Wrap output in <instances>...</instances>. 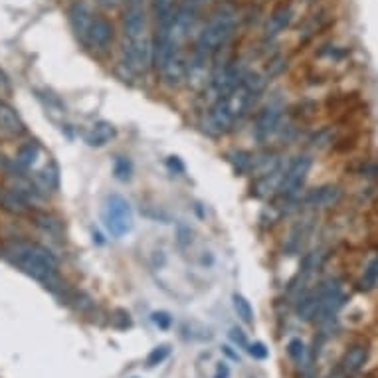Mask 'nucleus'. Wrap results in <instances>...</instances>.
<instances>
[{
  "mask_svg": "<svg viewBox=\"0 0 378 378\" xmlns=\"http://www.w3.org/2000/svg\"><path fill=\"white\" fill-rule=\"evenodd\" d=\"M169 164L173 166V169H178V171H184V166H182V162L178 161V157H169Z\"/></svg>",
  "mask_w": 378,
  "mask_h": 378,
  "instance_id": "obj_35",
  "label": "nucleus"
},
{
  "mask_svg": "<svg viewBox=\"0 0 378 378\" xmlns=\"http://www.w3.org/2000/svg\"><path fill=\"white\" fill-rule=\"evenodd\" d=\"M287 354H289L291 361L301 363V361L305 359V345H303V341L298 337L291 338V341L287 343Z\"/></svg>",
  "mask_w": 378,
  "mask_h": 378,
  "instance_id": "obj_24",
  "label": "nucleus"
},
{
  "mask_svg": "<svg viewBox=\"0 0 378 378\" xmlns=\"http://www.w3.org/2000/svg\"><path fill=\"white\" fill-rule=\"evenodd\" d=\"M321 289L317 287V289H313L309 293H305V295H301L299 298L298 303V317L299 319H303V321H313V319H317V313H319V307H321Z\"/></svg>",
  "mask_w": 378,
  "mask_h": 378,
  "instance_id": "obj_17",
  "label": "nucleus"
},
{
  "mask_svg": "<svg viewBox=\"0 0 378 378\" xmlns=\"http://www.w3.org/2000/svg\"><path fill=\"white\" fill-rule=\"evenodd\" d=\"M147 32V14L141 4H127L125 14H123V36L129 38H139L145 36Z\"/></svg>",
  "mask_w": 378,
  "mask_h": 378,
  "instance_id": "obj_9",
  "label": "nucleus"
},
{
  "mask_svg": "<svg viewBox=\"0 0 378 378\" xmlns=\"http://www.w3.org/2000/svg\"><path fill=\"white\" fill-rule=\"evenodd\" d=\"M113 325H115V329H119V331L131 329V325H133V319H131L129 311L115 309V313H113Z\"/></svg>",
  "mask_w": 378,
  "mask_h": 378,
  "instance_id": "obj_27",
  "label": "nucleus"
},
{
  "mask_svg": "<svg viewBox=\"0 0 378 378\" xmlns=\"http://www.w3.org/2000/svg\"><path fill=\"white\" fill-rule=\"evenodd\" d=\"M171 352H173V349H171L169 343L157 345V347L147 354V366H149V368H155V366L162 365V363L171 356Z\"/></svg>",
  "mask_w": 378,
  "mask_h": 378,
  "instance_id": "obj_21",
  "label": "nucleus"
},
{
  "mask_svg": "<svg viewBox=\"0 0 378 378\" xmlns=\"http://www.w3.org/2000/svg\"><path fill=\"white\" fill-rule=\"evenodd\" d=\"M0 256L6 257L12 264L16 270L26 273L28 277L40 282L46 289H50L52 293L60 295L64 293V282L58 273L60 261L52 254V250H48L46 246L38 242H30V240H16V242L6 243L0 248Z\"/></svg>",
  "mask_w": 378,
  "mask_h": 378,
  "instance_id": "obj_1",
  "label": "nucleus"
},
{
  "mask_svg": "<svg viewBox=\"0 0 378 378\" xmlns=\"http://www.w3.org/2000/svg\"><path fill=\"white\" fill-rule=\"evenodd\" d=\"M103 8H115L119 4V0H97Z\"/></svg>",
  "mask_w": 378,
  "mask_h": 378,
  "instance_id": "obj_34",
  "label": "nucleus"
},
{
  "mask_svg": "<svg viewBox=\"0 0 378 378\" xmlns=\"http://www.w3.org/2000/svg\"><path fill=\"white\" fill-rule=\"evenodd\" d=\"M127 4H141V0H125Z\"/></svg>",
  "mask_w": 378,
  "mask_h": 378,
  "instance_id": "obj_36",
  "label": "nucleus"
},
{
  "mask_svg": "<svg viewBox=\"0 0 378 378\" xmlns=\"http://www.w3.org/2000/svg\"><path fill=\"white\" fill-rule=\"evenodd\" d=\"M131 378H139V377H131Z\"/></svg>",
  "mask_w": 378,
  "mask_h": 378,
  "instance_id": "obj_37",
  "label": "nucleus"
},
{
  "mask_svg": "<svg viewBox=\"0 0 378 378\" xmlns=\"http://www.w3.org/2000/svg\"><path fill=\"white\" fill-rule=\"evenodd\" d=\"M311 166H313V159L309 155L295 157L282 175V180L277 184V190H280L277 194L285 200H291L293 196H298L301 189H303V184H305V180H307V176H309Z\"/></svg>",
  "mask_w": 378,
  "mask_h": 378,
  "instance_id": "obj_4",
  "label": "nucleus"
},
{
  "mask_svg": "<svg viewBox=\"0 0 378 378\" xmlns=\"http://www.w3.org/2000/svg\"><path fill=\"white\" fill-rule=\"evenodd\" d=\"M343 196V190L337 184H323V187H317V189L309 190L305 196H303V204L307 208H331L341 200Z\"/></svg>",
  "mask_w": 378,
  "mask_h": 378,
  "instance_id": "obj_11",
  "label": "nucleus"
},
{
  "mask_svg": "<svg viewBox=\"0 0 378 378\" xmlns=\"http://www.w3.org/2000/svg\"><path fill=\"white\" fill-rule=\"evenodd\" d=\"M68 301L74 303V307L81 313H85V311H89L94 307V299L89 298V295H85L83 291L80 293H74V295H68Z\"/></svg>",
  "mask_w": 378,
  "mask_h": 378,
  "instance_id": "obj_25",
  "label": "nucleus"
},
{
  "mask_svg": "<svg viewBox=\"0 0 378 378\" xmlns=\"http://www.w3.org/2000/svg\"><path fill=\"white\" fill-rule=\"evenodd\" d=\"M377 284H378V256L368 261L365 273H363V277L359 280V284L356 285H359L361 291H368V289H372Z\"/></svg>",
  "mask_w": 378,
  "mask_h": 378,
  "instance_id": "obj_20",
  "label": "nucleus"
},
{
  "mask_svg": "<svg viewBox=\"0 0 378 378\" xmlns=\"http://www.w3.org/2000/svg\"><path fill=\"white\" fill-rule=\"evenodd\" d=\"M238 26V14L234 8H220L198 32L196 44H194V52L200 55L210 58L212 54L220 52L236 34Z\"/></svg>",
  "mask_w": 378,
  "mask_h": 378,
  "instance_id": "obj_2",
  "label": "nucleus"
},
{
  "mask_svg": "<svg viewBox=\"0 0 378 378\" xmlns=\"http://www.w3.org/2000/svg\"><path fill=\"white\" fill-rule=\"evenodd\" d=\"M285 66H287V64H285V58H273L270 64L271 69H268V76H266V78H273V76H277Z\"/></svg>",
  "mask_w": 378,
  "mask_h": 378,
  "instance_id": "obj_30",
  "label": "nucleus"
},
{
  "mask_svg": "<svg viewBox=\"0 0 378 378\" xmlns=\"http://www.w3.org/2000/svg\"><path fill=\"white\" fill-rule=\"evenodd\" d=\"M0 131L10 137H18L26 133V125L16 113V109L10 108L8 103L0 101Z\"/></svg>",
  "mask_w": 378,
  "mask_h": 378,
  "instance_id": "obj_14",
  "label": "nucleus"
},
{
  "mask_svg": "<svg viewBox=\"0 0 378 378\" xmlns=\"http://www.w3.org/2000/svg\"><path fill=\"white\" fill-rule=\"evenodd\" d=\"M248 352H250V356H254L256 361H266V359L270 356V349H268L266 343H261V341L250 343V345H248Z\"/></svg>",
  "mask_w": 378,
  "mask_h": 378,
  "instance_id": "obj_28",
  "label": "nucleus"
},
{
  "mask_svg": "<svg viewBox=\"0 0 378 378\" xmlns=\"http://www.w3.org/2000/svg\"><path fill=\"white\" fill-rule=\"evenodd\" d=\"M284 111L285 105L280 97H273L264 108L259 109V113H257L256 117V125H254V131H252V135H254L257 143H266L277 131L280 121L284 117Z\"/></svg>",
  "mask_w": 378,
  "mask_h": 378,
  "instance_id": "obj_5",
  "label": "nucleus"
},
{
  "mask_svg": "<svg viewBox=\"0 0 378 378\" xmlns=\"http://www.w3.org/2000/svg\"><path fill=\"white\" fill-rule=\"evenodd\" d=\"M368 354H370V349H368L366 343H354V345H351L345 351V354H343L341 363H338L341 372L347 375V377L361 372L365 368L366 361H368Z\"/></svg>",
  "mask_w": 378,
  "mask_h": 378,
  "instance_id": "obj_10",
  "label": "nucleus"
},
{
  "mask_svg": "<svg viewBox=\"0 0 378 378\" xmlns=\"http://www.w3.org/2000/svg\"><path fill=\"white\" fill-rule=\"evenodd\" d=\"M101 222L109 236L123 238L133 230V208L121 194H109L101 204Z\"/></svg>",
  "mask_w": 378,
  "mask_h": 378,
  "instance_id": "obj_3",
  "label": "nucleus"
},
{
  "mask_svg": "<svg viewBox=\"0 0 378 378\" xmlns=\"http://www.w3.org/2000/svg\"><path fill=\"white\" fill-rule=\"evenodd\" d=\"M151 321L157 325L161 331H169L173 327V315L169 311H155L151 315Z\"/></svg>",
  "mask_w": 378,
  "mask_h": 378,
  "instance_id": "obj_26",
  "label": "nucleus"
},
{
  "mask_svg": "<svg viewBox=\"0 0 378 378\" xmlns=\"http://www.w3.org/2000/svg\"><path fill=\"white\" fill-rule=\"evenodd\" d=\"M95 14L92 12V8L83 2V0H76L68 10V20L69 26L74 30L76 38L85 46V40H87V34H89V28H92V22H94Z\"/></svg>",
  "mask_w": 378,
  "mask_h": 378,
  "instance_id": "obj_6",
  "label": "nucleus"
},
{
  "mask_svg": "<svg viewBox=\"0 0 378 378\" xmlns=\"http://www.w3.org/2000/svg\"><path fill=\"white\" fill-rule=\"evenodd\" d=\"M222 351H224V354H226V356H230V359H232V361H236V363H238V361H240V354H238V352L232 351V349H230L228 345H226V347H222Z\"/></svg>",
  "mask_w": 378,
  "mask_h": 378,
  "instance_id": "obj_33",
  "label": "nucleus"
},
{
  "mask_svg": "<svg viewBox=\"0 0 378 378\" xmlns=\"http://www.w3.org/2000/svg\"><path fill=\"white\" fill-rule=\"evenodd\" d=\"M113 175L117 180H129V176H131V161L127 159V157H115V161H113Z\"/></svg>",
  "mask_w": 378,
  "mask_h": 378,
  "instance_id": "obj_23",
  "label": "nucleus"
},
{
  "mask_svg": "<svg viewBox=\"0 0 378 378\" xmlns=\"http://www.w3.org/2000/svg\"><path fill=\"white\" fill-rule=\"evenodd\" d=\"M12 92V85H10V80L4 76V71H0V95H6Z\"/></svg>",
  "mask_w": 378,
  "mask_h": 378,
  "instance_id": "obj_32",
  "label": "nucleus"
},
{
  "mask_svg": "<svg viewBox=\"0 0 378 378\" xmlns=\"http://www.w3.org/2000/svg\"><path fill=\"white\" fill-rule=\"evenodd\" d=\"M0 248H2V246H0Z\"/></svg>",
  "mask_w": 378,
  "mask_h": 378,
  "instance_id": "obj_38",
  "label": "nucleus"
},
{
  "mask_svg": "<svg viewBox=\"0 0 378 378\" xmlns=\"http://www.w3.org/2000/svg\"><path fill=\"white\" fill-rule=\"evenodd\" d=\"M232 305H234L236 315L242 319L243 323L246 325L254 323V307H252V303L243 298V295H240V293H234V298H232Z\"/></svg>",
  "mask_w": 378,
  "mask_h": 378,
  "instance_id": "obj_19",
  "label": "nucleus"
},
{
  "mask_svg": "<svg viewBox=\"0 0 378 378\" xmlns=\"http://www.w3.org/2000/svg\"><path fill=\"white\" fill-rule=\"evenodd\" d=\"M230 366L228 363H224V361H220L216 365V372H214V378H230Z\"/></svg>",
  "mask_w": 378,
  "mask_h": 378,
  "instance_id": "obj_31",
  "label": "nucleus"
},
{
  "mask_svg": "<svg viewBox=\"0 0 378 378\" xmlns=\"http://www.w3.org/2000/svg\"><path fill=\"white\" fill-rule=\"evenodd\" d=\"M60 184V173L54 162L44 164L40 171L36 173V187L44 190H55Z\"/></svg>",
  "mask_w": 378,
  "mask_h": 378,
  "instance_id": "obj_18",
  "label": "nucleus"
},
{
  "mask_svg": "<svg viewBox=\"0 0 378 378\" xmlns=\"http://www.w3.org/2000/svg\"><path fill=\"white\" fill-rule=\"evenodd\" d=\"M291 18H293V10L289 4H280L273 8V12L270 14V18L266 20V26H264V38L266 40H273L275 36H280L285 28L291 24Z\"/></svg>",
  "mask_w": 378,
  "mask_h": 378,
  "instance_id": "obj_12",
  "label": "nucleus"
},
{
  "mask_svg": "<svg viewBox=\"0 0 378 378\" xmlns=\"http://www.w3.org/2000/svg\"><path fill=\"white\" fill-rule=\"evenodd\" d=\"M230 341L234 343V345H238V347H242V349H248V337H246V333H243L242 329H238V327H234L232 331H230Z\"/></svg>",
  "mask_w": 378,
  "mask_h": 378,
  "instance_id": "obj_29",
  "label": "nucleus"
},
{
  "mask_svg": "<svg viewBox=\"0 0 378 378\" xmlns=\"http://www.w3.org/2000/svg\"><path fill=\"white\" fill-rule=\"evenodd\" d=\"M30 218L34 222V226L40 230L44 236L52 238V240H62L64 238V224L62 220L46 210H32Z\"/></svg>",
  "mask_w": 378,
  "mask_h": 378,
  "instance_id": "obj_13",
  "label": "nucleus"
},
{
  "mask_svg": "<svg viewBox=\"0 0 378 378\" xmlns=\"http://www.w3.org/2000/svg\"><path fill=\"white\" fill-rule=\"evenodd\" d=\"M42 147L38 141H26L22 143L18 151H16V159H14V166L18 171H30L32 166H36V162L40 159Z\"/></svg>",
  "mask_w": 378,
  "mask_h": 378,
  "instance_id": "obj_16",
  "label": "nucleus"
},
{
  "mask_svg": "<svg viewBox=\"0 0 378 378\" xmlns=\"http://www.w3.org/2000/svg\"><path fill=\"white\" fill-rule=\"evenodd\" d=\"M230 157H234V159H230V161L236 164V173H248V171H252V155L250 153H246V151H234Z\"/></svg>",
  "mask_w": 378,
  "mask_h": 378,
  "instance_id": "obj_22",
  "label": "nucleus"
},
{
  "mask_svg": "<svg viewBox=\"0 0 378 378\" xmlns=\"http://www.w3.org/2000/svg\"><path fill=\"white\" fill-rule=\"evenodd\" d=\"M117 135V131H115V127L111 125L109 121H97L94 123L89 129H87V133H85V143L89 145V147H95V149H99V147H105L108 143H111L113 139Z\"/></svg>",
  "mask_w": 378,
  "mask_h": 378,
  "instance_id": "obj_15",
  "label": "nucleus"
},
{
  "mask_svg": "<svg viewBox=\"0 0 378 378\" xmlns=\"http://www.w3.org/2000/svg\"><path fill=\"white\" fill-rule=\"evenodd\" d=\"M0 210H4L10 216H26L34 210V204L24 198L12 187H0Z\"/></svg>",
  "mask_w": 378,
  "mask_h": 378,
  "instance_id": "obj_8",
  "label": "nucleus"
},
{
  "mask_svg": "<svg viewBox=\"0 0 378 378\" xmlns=\"http://www.w3.org/2000/svg\"><path fill=\"white\" fill-rule=\"evenodd\" d=\"M113 36H115V28L111 24V20H108L105 16H95L92 28H89V34H87V40H85V46L92 48V50H97V52H103L113 42Z\"/></svg>",
  "mask_w": 378,
  "mask_h": 378,
  "instance_id": "obj_7",
  "label": "nucleus"
}]
</instances>
